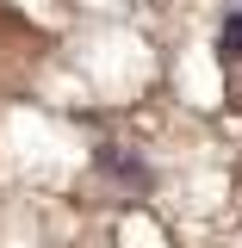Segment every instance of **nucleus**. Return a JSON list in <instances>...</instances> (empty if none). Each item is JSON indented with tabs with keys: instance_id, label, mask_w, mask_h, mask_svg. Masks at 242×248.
Returning a JSON list of instances; mask_svg holds the SVG:
<instances>
[{
	"instance_id": "nucleus-1",
	"label": "nucleus",
	"mask_w": 242,
	"mask_h": 248,
	"mask_svg": "<svg viewBox=\"0 0 242 248\" xmlns=\"http://www.w3.org/2000/svg\"><path fill=\"white\" fill-rule=\"evenodd\" d=\"M217 44H224V62H242V13L224 19V37H217Z\"/></svg>"
}]
</instances>
